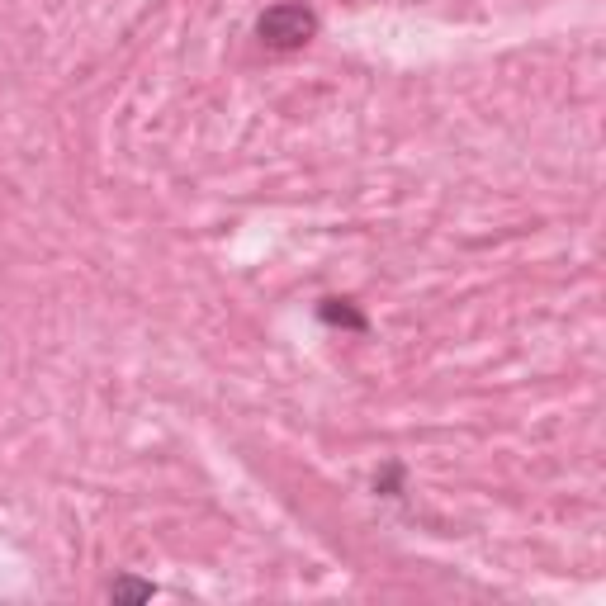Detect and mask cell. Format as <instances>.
Listing matches in <instances>:
<instances>
[{
  "mask_svg": "<svg viewBox=\"0 0 606 606\" xmlns=\"http://www.w3.org/2000/svg\"><path fill=\"white\" fill-rule=\"evenodd\" d=\"M261 43L266 48H280V53H289V48H303L308 38H313V29H318V19L308 15L303 5H275V10H266L261 15Z\"/></svg>",
  "mask_w": 606,
  "mask_h": 606,
  "instance_id": "6da1fadb",
  "label": "cell"
}]
</instances>
